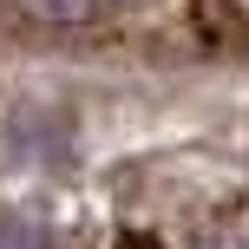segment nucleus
Returning a JSON list of instances; mask_svg holds the SVG:
<instances>
[{"instance_id": "2", "label": "nucleus", "mask_w": 249, "mask_h": 249, "mask_svg": "<svg viewBox=\"0 0 249 249\" xmlns=\"http://www.w3.org/2000/svg\"><path fill=\"white\" fill-rule=\"evenodd\" d=\"M0 249H46V230L33 216H0Z\"/></svg>"}, {"instance_id": "1", "label": "nucleus", "mask_w": 249, "mask_h": 249, "mask_svg": "<svg viewBox=\"0 0 249 249\" xmlns=\"http://www.w3.org/2000/svg\"><path fill=\"white\" fill-rule=\"evenodd\" d=\"M13 7L33 13V20H53V26H92V20H112L131 0H13Z\"/></svg>"}]
</instances>
